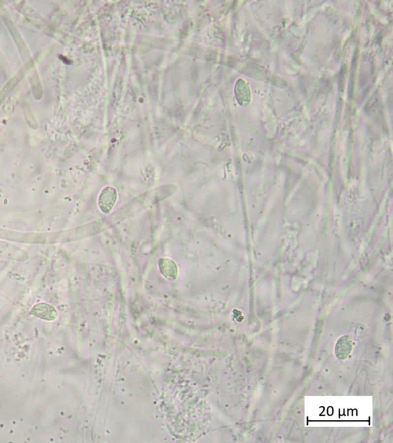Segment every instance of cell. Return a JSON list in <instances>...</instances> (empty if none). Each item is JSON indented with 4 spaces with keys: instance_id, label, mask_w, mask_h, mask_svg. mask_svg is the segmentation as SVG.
Here are the masks:
<instances>
[{
    "instance_id": "obj_1",
    "label": "cell",
    "mask_w": 393,
    "mask_h": 443,
    "mask_svg": "<svg viewBox=\"0 0 393 443\" xmlns=\"http://www.w3.org/2000/svg\"><path fill=\"white\" fill-rule=\"evenodd\" d=\"M118 200V192L113 187L105 186L98 198V206L104 214H109Z\"/></svg>"
},
{
    "instance_id": "obj_2",
    "label": "cell",
    "mask_w": 393,
    "mask_h": 443,
    "mask_svg": "<svg viewBox=\"0 0 393 443\" xmlns=\"http://www.w3.org/2000/svg\"><path fill=\"white\" fill-rule=\"evenodd\" d=\"M159 267L162 274L168 279H174L178 275V267L170 258H163L159 260Z\"/></svg>"
}]
</instances>
